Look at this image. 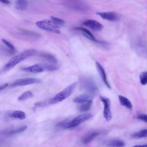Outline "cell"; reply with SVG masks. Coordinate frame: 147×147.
Returning a JSON list of instances; mask_svg holds the SVG:
<instances>
[{
	"label": "cell",
	"instance_id": "obj_1",
	"mask_svg": "<svg viewBox=\"0 0 147 147\" xmlns=\"http://www.w3.org/2000/svg\"><path fill=\"white\" fill-rule=\"evenodd\" d=\"M36 52V51L33 49H28L22 52L20 54H18L13 57H12L4 66L3 68V71H7L13 68L17 64L22 61L25 59H27L28 57L31 56Z\"/></svg>",
	"mask_w": 147,
	"mask_h": 147
},
{
	"label": "cell",
	"instance_id": "obj_2",
	"mask_svg": "<svg viewBox=\"0 0 147 147\" xmlns=\"http://www.w3.org/2000/svg\"><path fill=\"white\" fill-rule=\"evenodd\" d=\"M77 86V83L74 82L68 86L65 87L64 90L56 94L52 98L48 100L49 104H56L61 102L68 98L73 92Z\"/></svg>",
	"mask_w": 147,
	"mask_h": 147
},
{
	"label": "cell",
	"instance_id": "obj_3",
	"mask_svg": "<svg viewBox=\"0 0 147 147\" xmlns=\"http://www.w3.org/2000/svg\"><path fill=\"white\" fill-rule=\"evenodd\" d=\"M92 117V115L91 114H89V113L83 114L75 117L72 120L68 121H64L61 122V124L59 123V125L64 128H68V129L74 128L78 126V125H80L81 123L91 119Z\"/></svg>",
	"mask_w": 147,
	"mask_h": 147
},
{
	"label": "cell",
	"instance_id": "obj_4",
	"mask_svg": "<svg viewBox=\"0 0 147 147\" xmlns=\"http://www.w3.org/2000/svg\"><path fill=\"white\" fill-rule=\"evenodd\" d=\"M36 25L39 28L47 31L57 34H59L60 33L59 29L60 27L55 24L51 20H44L38 21L36 22Z\"/></svg>",
	"mask_w": 147,
	"mask_h": 147
},
{
	"label": "cell",
	"instance_id": "obj_5",
	"mask_svg": "<svg viewBox=\"0 0 147 147\" xmlns=\"http://www.w3.org/2000/svg\"><path fill=\"white\" fill-rule=\"evenodd\" d=\"M81 88L87 94L94 95L98 91L95 82L90 78H84L81 80Z\"/></svg>",
	"mask_w": 147,
	"mask_h": 147
},
{
	"label": "cell",
	"instance_id": "obj_6",
	"mask_svg": "<svg viewBox=\"0 0 147 147\" xmlns=\"http://www.w3.org/2000/svg\"><path fill=\"white\" fill-rule=\"evenodd\" d=\"M41 83V80L39 79L35 78H22L16 80L11 84V87H16L19 86H27L33 84H37Z\"/></svg>",
	"mask_w": 147,
	"mask_h": 147
},
{
	"label": "cell",
	"instance_id": "obj_7",
	"mask_svg": "<svg viewBox=\"0 0 147 147\" xmlns=\"http://www.w3.org/2000/svg\"><path fill=\"white\" fill-rule=\"evenodd\" d=\"M100 98L103 105V117L107 121H110L112 119L110 101L109 98L104 96H100Z\"/></svg>",
	"mask_w": 147,
	"mask_h": 147
},
{
	"label": "cell",
	"instance_id": "obj_8",
	"mask_svg": "<svg viewBox=\"0 0 147 147\" xmlns=\"http://www.w3.org/2000/svg\"><path fill=\"white\" fill-rule=\"evenodd\" d=\"M83 25L95 31H100L103 29V26L100 22L95 20H86L83 22Z\"/></svg>",
	"mask_w": 147,
	"mask_h": 147
},
{
	"label": "cell",
	"instance_id": "obj_9",
	"mask_svg": "<svg viewBox=\"0 0 147 147\" xmlns=\"http://www.w3.org/2000/svg\"><path fill=\"white\" fill-rule=\"evenodd\" d=\"M96 14L100 16L104 20L110 21H116L118 20L119 17L117 13L113 11H105V12H96Z\"/></svg>",
	"mask_w": 147,
	"mask_h": 147
},
{
	"label": "cell",
	"instance_id": "obj_10",
	"mask_svg": "<svg viewBox=\"0 0 147 147\" xmlns=\"http://www.w3.org/2000/svg\"><path fill=\"white\" fill-rule=\"evenodd\" d=\"M95 65H96V68L97 69L98 72L99 74V75H100V77L101 78L102 80H103V82H104V83L105 84V85L109 88H111V86L110 84L109 83V82L107 79V75L104 69V68H103V67L101 65V64L98 62L96 61L95 63Z\"/></svg>",
	"mask_w": 147,
	"mask_h": 147
},
{
	"label": "cell",
	"instance_id": "obj_11",
	"mask_svg": "<svg viewBox=\"0 0 147 147\" xmlns=\"http://www.w3.org/2000/svg\"><path fill=\"white\" fill-rule=\"evenodd\" d=\"M21 69L24 71L31 72V73H39L45 71L44 67L43 65V63L34 64L30 66H28L26 67L22 68Z\"/></svg>",
	"mask_w": 147,
	"mask_h": 147
},
{
	"label": "cell",
	"instance_id": "obj_12",
	"mask_svg": "<svg viewBox=\"0 0 147 147\" xmlns=\"http://www.w3.org/2000/svg\"><path fill=\"white\" fill-rule=\"evenodd\" d=\"M103 133V130H96L90 132L86 134L83 138H82V142L84 144H87L91 142L95 137L98 136L102 134Z\"/></svg>",
	"mask_w": 147,
	"mask_h": 147
},
{
	"label": "cell",
	"instance_id": "obj_13",
	"mask_svg": "<svg viewBox=\"0 0 147 147\" xmlns=\"http://www.w3.org/2000/svg\"><path fill=\"white\" fill-rule=\"evenodd\" d=\"M93 98V95L89 94H83L82 95H80L76 98H75L73 100L74 103H83L84 102H86L87 101H89L90 100H92Z\"/></svg>",
	"mask_w": 147,
	"mask_h": 147
},
{
	"label": "cell",
	"instance_id": "obj_14",
	"mask_svg": "<svg viewBox=\"0 0 147 147\" xmlns=\"http://www.w3.org/2000/svg\"><path fill=\"white\" fill-rule=\"evenodd\" d=\"M76 30L80 31L83 36H84L86 38H87L88 39H89L91 41H95V42H99L96 38L94 37V36L92 34V33L89 31L88 30H87V29L83 28V27H77L76 28Z\"/></svg>",
	"mask_w": 147,
	"mask_h": 147
},
{
	"label": "cell",
	"instance_id": "obj_15",
	"mask_svg": "<svg viewBox=\"0 0 147 147\" xmlns=\"http://www.w3.org/2000/svg\"><path fill=\"white\" fill-rule=\"evenodd\" d=\"M118 99L121 105L125 106L129 110H131L133 109L132 104L129 99L122 95H118Z\"/></svg>",
	"mask_w": 147,
	"mask_h": 147
},
{
	"label": "cell",
	"instance_id": "obj_16",
	"mask_svg": "<svg viewBox=\"0 0 147 147\" xmlns=\"http://www.w3.org/2000/svg\"><path fill=\"white\" fill-rule=\"evenodd\" d=\"M28 3V0H16L15 8L19 10H24L27 8Z\"/></svg>",
	"mask_w": 147,
	"mask_h": 147
},
{
	"label": "cell",
	"instance_id": "obj_17",
	"mask_svg": "<svg viewBox=\"0 0 147 147\" xmlns=\"http://www.w3.org/2000/svg\"><path fill=\"white\" fill-rule=\"evenodd\" d=\"M9 116L13 118L23 120L26 118L25 113L21 110H14L9 114Z\"/></svg>",
	"mask_w": 147,
	"mask_h": 147
},
{
	"label": "cell",
	"instance_id": "obj_18",
	"mask_svg": "<svg viewBox=\"0 0 147 147\" xmlns=\"http://www.w3.org/2000/svg\"><path fill=\"white\" fill-rule=\"evenodd\" d=\"M107 145L110 147H123L125 145V143L123 141L118 139H114L109 141L106 143Z\"/></svg>",
	"mask_w": 147,
	"mask_h": 147
},
{
	"label": "cell",
	"instance_id": "obj_19",
	"mask_svg": "<svg viewBox=\"0 0 147 147\" xmlns=\"http://www.w3.org/2000/svg\"><path fill=\"white\" fill-rule=\"evenodd\" d=\"M27 129V126H20L18 127L17 128H14V129H7V130H4L3 132L5 134H16V133H21L22 131H24V130H25Z\"/></svg>",
	"mask_w": 147,
	"mask_h": 147
},
{
	"label": "cell",
	"instance_id": "obj_20",
	"mask_svg": "<svg viewBox=\"0 0 147 147\" xmlns=\"http://www.w3.org/2000/svg\"><path fill=\"white\" fill-rule=\"evenodd\" d=\"M92 99L90 100L89 101H87L86 102H84L83 103H82L78 107V109L79 111L82 112H84L88 111L92 107Z\"/></svg>",
	"mask_w": 147,
	"mask_h": 147
},
{
	"label": "cell",
	"instance_id": "obj_21",
	"mask_svg": "<svg viewBox=\"0 0 147 147\" xmlns=\"http://www.w3.org/2000/svg\"><path fill=\"white\" fill-rule=\"evenodd\" d=\"M131 137L135 138H141L147 137V129L141 130L136 133H133L131 135Z\"/></svg>",
	"mask_w": 147,
	"mask_h": 147
},
{
	"label": "cell",
	"instance_id": "obj_22",
	"mask_svg": "<svg viewBox=\"0 0 147 147\" xmlns=\"http://www.w3.org/2000/svg\"><path fill=\"white\" fill-rule=\"evenodd\" d=\"M32 96L33 93L30 91H26L18 98V100L20 101H23L31 98Z\"/></svg>",
	"mask_w": 147,
	"mask_h": 147
},
{
	"label": "cell",
	"instance_id": "obj_23",
	"mask_svg": "<svg viewBox=\"0 0 147 147\" xmlns=\"http://www.w3.org/2000/svg\"><path fill=\"white\" fill-rule=\"evenodd\" d=\"M41 56L42 57H44L45 59H46L49 63L54 64V63H56L57 62L56 59L53 55H52L49 53H42L41 55Z\"/></svg>",
	"mask_w": 147,
	"mask_h": 147
},
{
	"label": "cell",
	"instance_id": "obj_24",
	"mask_svg": "<svg viewBox=\"0 0 147 147\" xmlns=\"http://www.w3.org/2000/svg\"><path fill=\"white\" fill-rule=\"evenodd\" d=\"M51 19L55 24H56L59 27L60 26H63L65 24V21L63 19H61L54 16H51Z\"/></svg>",
	"mask_w": 147,
	"mask_h": 147
},
{
	"label": "cell",
	"instance_id": "obj_25",
	"mask_svg": "<svg viewBox=\"0 0 147 147\" xmlns=\"http://www.w3.org/2000/svg\"><path fill=\"white\" fill-rule=\"evenodd\" d=\"M140 80L142 85H145L147 84V71H144L140 74Z\"/></svg>",
	"mask_w": 147,
	"mask_h": 147
},
{
	"label": "cell",
	"instance_id": "obj_26",
	"mask_svg": "<svg viewBox=\"0 0 147 147\" xmlns=\"http://www.w3.org/2000/svg\"><path fill=\"white\" fill-rule=\"evenodd\" d=\"M1 41L9 49H10L11 51H14L15 50L14 46L10 42H9V41H7V40H6L5 38H2L1 40Z\"/></svg>",
	"mask_w": 147,
	"mask_h": 147
},
{
	"label": "cell",
	"instance_id": "obj_27",
	"mask_svg": "<svg viewBox=\"0 0 147 147\" xmlns=\"http://www.w3.org/2000/svg\"><path fill=\"white\" fill-rule=\"evenodd\" d=\"M137 118L139 119H140L141 121H143L147 123V114H138V116H137Z\"/></svg>",
	"mask_w": 147,
	"mask_h": 147
},
{
	"label": "cell",
	"instance_id": "obj_28",
	"mask_svg": "<svg viewBox=\"0 0 147 147\" xmlns=\"http://www.w3.org/2000/svg\"><path fill=\"white\" fill-rule=\"evenodd\" d=\"M49 103H48V102H46V101H42V102H37L36 103H35L34 105V106L35 107H43V106H45L47 105H48Z\"/></svg>",
	"mask_w": 147,
	"mask_h": 147
},
{
	"label": "cell",
	"instance_id": "obj_29",
	"mask_svg": "<svg viewBox=\"0 0 147 147\" xmlns=\"http://www.w3.org/2000/svg\"><path fill=\"white\" fill-rule=\"evenodd\" d=\"M7 86H8L7 83H6V84H2V85L0 86V91L3 90L5 88H6L7 87Z\"/></svg>",
	"mask_w": 147,
	"mask_h": 147
},
{
	"label": "cell",
	"instance_id": "obj_30",
	"mask_svg": "<svg viewBox=\"0 0 147 147\" xmlns=\"http://www.w3.org/2000/svg\"><path fill=\"white\" fill-rule=\"evenodd\" d=\"M0 2L5 4H9L10 3L9 0H0Z\"/></svg>",
	"mask_w": 147,
	"mask_h": 147
},
{
	"label": "cell",
	"instance_id": "obj_31",
	"mask_svg": "<svg viewBox=\"0 0 147 147\" xmlns=\"http://www.w3.org/2000/svg\"><path fill=\"white\" fill-rule=\"evenodd\" d=\"M133 147H147V144L144 145H135Z\"/></svg>",
	"mask_w": 147,
	"mask_h": 147
},
{
	"label": "cell",
	"instance_id": "obj_32",
	"mask_svg": "<svg viewBox=\"0 0 147 147\" xmlns=\"http://www.w3.org/2000/svg\"><path fill=\"white\" fill-rule=\"evenodd\" d=\"M0 74H1V72H0Z\"/></svg>",
	"mask_w": 147,
	"mask_h": 147
}]
</instances>
